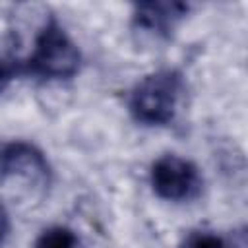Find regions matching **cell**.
I'll return each mask as SVG.
<instances>
[{"mask_svg":"<svg viewBox=\"0 0 248 248\" xmlns=\"http://www.w3.org/2000/svg\"><path fill=\"white\" fill-rule=\"evenodd\" d=\"M33 248H85L79 234L66 225H52L41 231Z\"/></svg>","mask_w":248,"mask_h":248,"instance_id":"52a82bcc","label":"cell"},{"mask_svg":"<svg viewBox=\"0 0 248 248\" xmlns=\"http://www.w3.org/2000/svg\"><path fill=\"white\" fill-rule=\"evenodd\" d=\"M149 182L157 198L167 202H192L203 190L198 165L174 153L161 155L149 169Z\"/></svg>","mask_w":248,"mask_h":248,"instance_id":"3957f363","label":"cell"},{"mask_svg":"<svg viewBox=\"0 0 248 248\" xmlns=\"http://www.w3.org/2000/svg\"><path fill=\"white\" fill-rule=\"evenodd\" d=\"M176 248H244V242L231 232H219L211 229L188 231Z\"/></svg>","mask_w":248,"mask_h":248,"instance_id":"8992f818","label":"cell"},{"mask_svg":"<svg viewBox=\"0 0 248 248\" xmlns=\"http://www.w3.org/2000/svg\"><path fill=\"white\" fill-rule=\"evenodd\" d=\"M21 62L23 76L43 81L70 79L79 72L81 52L58 19L50 16L39 29L29 56L21 58Z\"/></svg>","mask_w":248,"mask_h":248,"instance_id":"7a4b0ae2","label":"cell"},{"mask_svg":"<svg viewBox=\"0 0 248 248\" xmlns=\"http://www.w3.org/2000/svg\"><path fill=\"white\" fill-rule=\"evenodd\" d=\"M19 180L35 190H46L52 184V167L46 155L31 141H0V182Z\"/></svg>","mask_w":248,"mask_h":248,"instance_id":"277c9868","label":"cell"},{"mask_svg":"<svg viewBox=\"0 0 248 248\" xmlns=\"http://www.w3.org/2000/svg\"><path fill=\"white\" fill-rule=\"evenodd\" d=\"M190 6L184 2H140L132 8V31L141 39L165 41L186 17Z\"/></svg>","mask_w":248,"mask_h":248,"instance_id":"5b68a950","label":"cell"},{"mask_svg":"<svg viewBox=\"0 0 248 248\" xmlns=\"http://www.w3.org/2000/svg\"><path fill=\"white\" fill-rule=\"evenodd\" d=\"M23 76V62L14 54H0V95L10 87V83Z\"/></svg>","mask_w":248,"mask_h":248,"instance_id":"ba28073f","label":"cell"},{"mask_svg":"<svg viewBox=\"0 0 248 248\" xmlns=\"http://www.w3.org/2000/svg\"><path fill=\"white\" fill-rule=\"evenodd\" d=\"M8 234H10V213L0 203V246L4 244V240L8 238Z\"/></svg>","mask_w":248,"mask_h":248,"instance_id":"9c48e42d","label":"cell"},{"mask_svg":"<svg viewBox=\"0 0 248 248\" xmlns=\"http://www.w3.org/2000/svg\"><path fill=\"white\" fill-rule=\"evenodd\" d=\"M184 87V76L174 68L151 72L130 89L128 112L138 124L167 126L178 112Z\"/></svg>","mask_w":248,"mask_h":248,"instance_id":"6da1fadb","label":"cell"}]
</instances>
